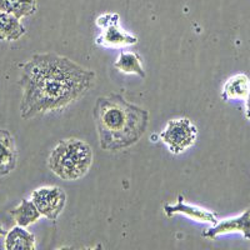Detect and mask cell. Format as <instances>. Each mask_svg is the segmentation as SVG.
<instances>
[{
    "instance_id": "obj_1",
    "label": "cell",
    "mask_w": 250,
    "mask_h": 250,
    "mask_svg": "<svg viewBox=\"0 0 250 250\" xmlns=\"http://www.w3.org/2000/svg\"><path fill=\"white\" fill-rule=\"evenodd\" d=\"M97 74L91 69L55 53L34 54L21 68L23 90L20 117L33 119L62 111L93 88Z\"/></svg>"
},
{
    "instance_id": "obj_2",
    "label": "cell",
    "mask_w": 250,
    "mask_h": 250,
    "mask_svg": "<svg viewBox=\"0 0 250 250\" xmlns=\"http://www.w3.org/2000/svg\"><path fill=\"white\" fill-rule=\"evenodd\" d=\"M149 110L131 104L120 94L98 98L94 120L103 150L120 151L137 144L149 126Z\"/></svg>"
},
{
    "instance_id": "obj_3",
    "label": "cell",
    "mask_w": 250,
    "mask_h": 250,
    "mask_svg": "<svg viewBox=\"0 0 250 250\" xmlns=\"http://www.w3.org/2000/svg\"><path fill=\"white\" fill-rule=\"evenodd\" d=\"M49 170L65 182H75L86 175L93 165V149L77 138L62 139L51 149L46 160Z\"/></svg>"
},
{
    "instance_id": "obj_4",
    "label": "cell",
    "mask_w": 250,
    "mask_h": 250,
    "mask_svg": "<svg viewBox=\"0 0 250 250\" xmlns=\"http://www.w3.org/2000/svg\"><path fill=\"white\" fill-rule=\"evenodd\" d=\"M159 137L171 154L179 155L195 144L198 128L190 119L178 118L169 120Z\"/></svg>"
},
{
    "instance_id": "obj_5",
    "label": "cell",
    "mask_w": 250,
    "mask_h": 250,
    "mask_svg": "<svg viewBox=\"0 0 250 250\" xmlns=\"http://www.w3.org/2000/svg\"><path fill=\"white\" fill-rule=\"evenodd\" d=\"M100 34L95 38V44L103 48H124L135 45L139 42L138 37L130 34L120 25V17L117 13L102 14L95 20Z\"/></svg>"
},
{
    "instance_id": "obj_6",
    "label": "cell",
    "mask_w": 250,
    "mask_h": 250,
    "mask_svg": "<svg viewBox=\"0 0 250 250\" xmlns=\"http://www.w3.org/2000/svg\"><path fill=\"white\" fill-rule=\"evenodd\" d=\"M30 199L42 216L54 222L65 208L66 193L60 187H42L31 193Z\"/></svg>"
},
{
    "instance_id": "obj_7",
    "label": "cell",
    "mask_w": 250,
    "mask_h": 250,
    "mask_svg": "<svg viewBox=\"0 0 250 250\" xmlns=\"http://www.w3.org/2000/svg\"><path fill=\"white\" fill-rule=\"evenodd\" d=\"M230 233H242L247 240H250V209L234 218L224 219L213 227L203 231V236L208 239H215L219 235Z\"/></svg>"
},
{
    "instance_id": "obj_8",
    "label": "cell",
    "mask_w": 250,
    "mask_h": 250,
    "mask_svg": "<svg viewBox=\"0 0 250 250\" xmlns=\"http://www.w3.org/2000/svg\"><path fill=\"white\" fill-rule=\"evenodd\" d=\"M164 213L168 218H171L175 214H183L188 218L193 219L195 222L200 223H210V224H216L218 223V216L213 211H209L204 208L196 207V205L187 204L184 202V196H178L176 204H167L164 205Z\"/></svg>"
},
{
    "instance_id": "obj_9",
    "label": "cell",
    "mask_w": 250,
    "mask_h": 250,
    "mask_svg": "<svg viewBox=\"0 0 250 250\" xmlns=\"http://www.w3.org/2000/svg\"><path fill=\"white\" fill-rule=\"evenodd\" d=\"M18 164V150L14 137L6 129L0 128V176L9 175Z\"/></svg>"
},
{
    "instance_id": "obj_10",
    "label": "cell",
    "mask_w": 250,
    "mask_h": 250,
    "mask_svg": "<svg viewBox=\"0 0 250 250\" xmlns=\"http://www.w3.org/2000/svg\"><path fill=\"white\" fill-rule=\"evenodd\" d=\"M250 90V79L247 74H236L224 83L222 89L223 100H245Z\"/></svg>"
},
{
    "instance_id": "obj_11",
    "label": "cell",
    "mask_w": 250,
    "mask_h": 250,
    "mask_svg": "<svg viewBox=\"0 0 250 250\" xmlns=\"http://www.w3.org/2000/svg\"><path fill=\"white\" fill-rule=\"evenodd\" d=\"M4 248L6 250H34L35 249V236L34 234L29 233L24 227L12 228L8 233L5 234V242Z\"/></svg>"
},
{
    "instance_id": "obj_12",
    "label": "cell",
    "mask_w": 250,
    "mask_h": 250,
    "mask_svg": "<svg viewBox=\"0 0 250 250\" xmlns=\"http://www.w3.org/2000/svg\"><path fill=\"white\" fill-rule=\"evenodd\" d=\"M26 34V29L14 15L0 10V42H17Z\"/></svg>"
},
{
    "instance_id": "obj_13",
    "label": "cell",
    "mask_w": 250,
    "mask_h": 250,
    "mask_svg": "<svg viewBox=\"0 0 250 250\" xmlns=\"http://www.w3.org/2000/svg\"><path fill=\"white\" fill-rule=\"evenodd\" d=\"M114 66L124 74H135L143 79L146 78V71L143 66L142 57L134 51H120L117 62H114Z\"/></svg>"
},
{
    "instance_id": "obj_14",
    "label": "cell",
    "mask_w": 250,
    "mask_h": 250,
    "mask_svg": "<svg viewBox=\"0 0 250 250\" xmlns=\"http://www.w3.org/2000/svg\"><path fill=\"white\" fill-rule=\"evenodd\" d=\"M0 10L23 19L37 13L38 3L37 0H0Z\"/></svg>"
},
{
    "instance_id": "obj_15",
    "label": "cell",
    "mask_w": 250,
    "mask_h": 250,
    "mask_svg": "<svg viewBox=\"0 0 250 250\" xmlns=\"http://www.w3.org/2000/svg\"><path fill=\"white\" fill-rule=\"evenodd\" d=\"M10 215L13 216L17 225L26 228L37 223L40 216H42V214L39 213V210L37 209L34 203L31 202V199H23L17 208H14L10 211Z\"/></svg>"
},
{
    "instance_id": "obj_16",
    "label": "cell",
    "mask_w": 250,
    "mask_h": 250,
    "mask_svg": "<svg viewBox=\"0 0 250 250\" xmlns=\"http://www.w3.org/2000/svg\"><path fill=\"white\" fill-rule=\"evenodd\" d=\"M245 117H247L248 120H250V90L247 99H245Z\"/></svg>"
},
{
    "instance_id": "obj_17",
    "label": "cell",
    "mask_w": 250,
    "mask_h": 250,
    "mask_svg": "<svg viewBox=\"0 0 250 250\" xmlns=\"http://www.w3.org/2000/svg\"><path fill=\"white\" fill-rule=\"evenodd\" d=\"M5 234H6V231H5V230H4V228H3V225L0 224V236H1V235H5Z\"/></svg>"
}]
</instances>
